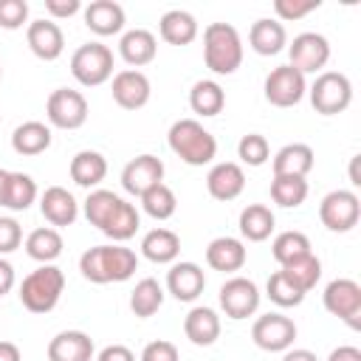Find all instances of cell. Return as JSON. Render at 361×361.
<instances>
[{"instance_id": "49", "label": "cell", "mask_w": 361, "mask_h": 361, "mask_svg": "<svg viewBox=\"0 0 361 361\" xmlns=\"http://www.w3.org/2000/svg\"><path fill=\"white\" fill-rule=\"evenodd\" d=\"M96 361H135V355H133V350L124 347V344H107V347L96 355Z\"/></svg>"}, {"instance_id": "51", "label": "cell", "mask_w": 361, "mask_h": 361, "mask_svg": "<svg viewBox=\"0 0 361 361\" xmlns=\"http://www.w3.org/2000/svg\"><path fill=\"white\" fill-rule=\"evenodd\" d=\"M11 288H14V268L8 259L0 257V296H6Z\"/></svg>"}, {"instance_id": "47", "label": "cell", "mask_w": 361, "mask_h": 361, "mask_svg": "<svg viewBox=\"0 0 361 361\" xmlns=\"http://www.w3.org/2000/svg\"><path fill=\"white\" fill-rule=\"evenodd\" d=\"M141 361H180V353L172 341L166 338H155L141 350Z\"/></svg>"}, {"instance_id": "44", "label": "cell", "mask_w": 361, "mask_h": 361, "mask_svg": "<svg viewBox=\"0 0 361 361\" xmlns=\"http://www.w3.org/2000/svg\"><path fill=\"white\" fill-rule=\"evenodd\" d=\"M25 20H28L25 0H0V28L14 31V28H23Z\"/></svg>"}, {"instance_id": "30", "label": "cell", "mask_w": 361, "mask_h": 361, "mask_svg": "<svg viewBox=\"0 0 361 361\" xmlns=\"http://www.w3.org/2000/svg\"><path fill=\"white\" fill-rule=\"evenodd\" d=\"M274 175H293V178H307V172L313 169V149L307 144H285L274 161Z\"/></svg>"}, {"instance_id": "37", "label": "cell", "mask_w": 361, "mask_h": 361, "mask_svg": "<svg viewBox=\"0 0 361 361\" xmlns=\"http://www.w3.org/2000/svg\"><path fill=\"white\" fill-rule=\"evenodd\" d=\"M271 254L285 268V265H290V262H296V259H302V257L310 254V240L302 231H282V234L274 237Z\"/></svg>"}, {"instance_id": "3", "label": "cell", "mask_w": 361, "mask_h": 361, "mask_svg": "<svg viewBox=\"0 0 361 361\" xmlns=\"http://www.w3.org/2000/svg\"><path fill=\"white\" fill-rule=\"evenodd\" d=\"M203 62L217 76H231L243 65V39L234 25L212 23L203 31Z\"/></svg>"}, {"instance_id": "52", "label": "cell", "mask_w": 361, "mask_h": 361, "mask_svg": "<svg viewBox=\"0 0 361 361\" xmlns=\"http://www.w3.org/2000/svg\"><path fill=\"white\" fill-rule=\"evenodd\" d=\"M0 361H23V353L14 341H0Z\"/></svg>"}, {"instance_id": "38", "label": "cell", "mask_w": 361, "mask_h": 361, "mask_svg": "<svg viewBox=\"0 0 361 361\" xmlns=\"http://www.w3.org/2000/svg\"><path fill=\"white\" fill-rule=\"evenodd\" d=\"M37 200V183L25 172H8V189H6V209L25 212Z\"/></svg>"}, {"instance_id": "31", "label": "cell", "mask_w": 361, "mask_h": 361, "mask_svg": "<svg viewBox=\"0 0 361 361\" xmlns=\"http://www.w3.org/2000/svg\"><path fill=\"white\" fill-rule=\"evenodd\" d=\"M276 226V217L268 206L262 203H248L243 212H240V234L248 240V243H262L271 237Z\"/></svg>"}, {"instance_id": "11", "label": "cell", "mask_w": 361, "mask_h": 361, "mask_svg": "<svg viewBox=\"0 0 361 361\" xmlns=\"http://www.w3.org/2000/svg\"><path fill=\"white\" fill-rule=\"evenodd\" d=\"M288 56H290L288 65L296 68L299 73H316L330 62V42L316 31H305L293 37V42L288 45Z\"/></svg>"}, {"instance_id": "26", "label": "cell", "mask_w": 361, "mask_h": 361, "mask_svg": "<svg viewBox=\"0 0 361 361\" xmlns=\"http://www.w3.org/2000/svg\"><path fill=\"white\" fill-rule=\"evenodd\" d=\"M107 175V158L96 149H82L71 158V180L76 186H85V189H93L104 180Z\"/></svg>"}, {"instance_id": "20", "label": "cell", "mask_w": 361, "mask_h": 361, "mask_svg": "<svg viewBox=\"0 0 361 361\" xmlns=\"http://www.w3.org/2000/svg\"><path fill=\"white\" fill-rule=\"evenodd\" d=\"M93 338L82 330H62L48 341V361H90Z\"/></svg>"}, {"instance_id": "33", "label": "cell", "mask_w": 361, "mask_h": 361, "mask_svg": "<svg viewBox=\"0 0 361 361\" xmlns=\"http://www.w3.org/2000/svg\"><path fill=\"white\" fill-rule=\"evenodd\" d=\"M189 107L203 116V118H212L217 116L223 107H226V90L214 82V79H200L192 85L189 90Z\"/></svg>"}, {"instance_id": "54", "label": "cell", "mask_w": 361, "mask_h": 361, "mask_svg": "<svg viewBox=\"0 0 361 361\" xmlns=\"http://www.w3.org/2000/svg\"><path fill=\"white\" fill-rule=\"evenodd\" d=\"M358 164H361V155H353V158H350V183H353V186H361V175H358Z\"/></svg>"}, {"instance_id": "34", "label": "cell", "mask_w": 361, "mask_h": 361, "mask_svg": "<svg viewBox=\"0 0 361 361\" xmlns=\"http://www.w3.org/2000/svg\"><path fill=\"white\" fill-rule=\"evenodd\" d=\"M164 305V288L158 279L147 276L141 282H135L133 293H130V310L138 316V319H149L152 313H158Z\"/></svg>"}, {"instance_id": "7", "label": "cell", "mask_w": 361, "mask_h": 361, "mask_svg": "<svg viewBox=\"0 0 361 361\" xmlns=\"http://www.w3.org/2000/svg\"><path fill=\"white\" fill-rule=\"evenodd\" d=\"M358 217H361V200L350 189H333L319 203V220L327 231L344 234L358 226Z\"/></svg>"}, {"instance_id": "9", "label": "cell", "mask_w": 361, "mask_h": 361, "mask_svg": "<svg viewBox=\"0 0 361 361\" xmlns=\"http://www.w3.org/2000/svg\"><path fill=\"white\" fill-rule=\"evenodd\" d=\"M322 302H324V310L338 316L341 322H347L353 330L361 324V285L355 279H333L327 282L324 293H322Z\"/></svg>"}, {"instance_id": "8", "label": "cell", "mask_w": 361, "mask_h": 361, "mask_svg": "<svg viewBox=\"0 0 361 361\" xmlns=\"http://www.w3.org/2000/svg\"><path fill=\"white\" fill-rule=\"evenodd\" d=\"M45 116L51 127L79 130L87 121V99L73 87H56L45 102Z\"/></svg>"}, {"instance_id": "10", "label": "cell", "mask_w": 361, "mask_h": 361, "mask_svg": "<svg viewBox=\"0 0 361 361\" xmlns=\"http://www.w3.org/2000/svg\"><path fill=\"white\" fill-rule=\"evenodd\" d=\"M307 82L305 73H299L290 65H279L265 76V102L274 107H293L305 99Z\"/></svg>"}, {"instance_id": "18", "label": "cell", "mask_w": 361, "mask_h": 361, "mask_svg": "<svg viewBox=\"0 0 361 361\" xmlns=\"http://www.w3.org/2000/svg\"><path fill=\"white\" fill-rule=\"evenodd\" d=\"M206 288V274L197 262H172L166 274V290L178 302H195Z\"/></svg>"}, {"instance_id": "22", "label": "cell", "mask_w": 361, "mask_h": 361, "mask_svg": "<svg viewBox=\"0 0 361 361\" xmlns=\"http://www.w3.org/2000/svg\"><path fill=\"white\" fill-rule=\"evenodd\" d=\"M245 245L243 240L237 237H214L209 245H206V262L209 268L214 271H223V274H234L245 265Z\"/></svg>"}, {"instance_id": "13", "label": "cell", "mask_w": 361, "mask_h": 361, "mask_svg": "<svg viewBox=\"0 0 361 361\" xmlns=\"http://www.w3.org/2000/svg\"><path fill=\"white\" fill-rule=\"evenodd\" d=\"M251 338L265 353H285V350H290V344L296 338V324H293V319H288L282 313H265L254 322Z\"/></svg>"}, {"instance_id": "24", "label": "cell", "mask_w": 361, "mask_h": 361, "mask_svg": "<svg viewBox=\"0 0 361 361\" xmlns=\"http://www.w3.org/2000/svg\"><path fill=\"white\" fill-rule=\"evenodd\" d=\"M85 25L99 37L118 34L124 28V8L116 0H93L85 6Z\"/></svg>"}, {"instance_id": "35", "label": "cell", "mask_w": 361, "mask_h": 361, "mask_svg": "<svg viewBox=\"0 0 361 361\" xmlns=\"http://www.w3.org/2000/svg\"><path fill=\"white\" fill-rule=\"evenodd\" d=\"M138 226H141V217H138L135 206L121 200L116 206V212L107 217V223L102 226V234H107L113 243H124V240H130L138 231Z\"/></svg>"}, {"instance_id": "5", "label": "cell", "mask_w": 361, "mask_h": 361, "mask_svg": "<svg viewBox=\"0 0 361 361\" xmlns=\"http://www.w3.org/2000/svg\"><path fill=\"white\" fill-rule=\"evenodd\" d=\"M71 73L85 87H99L113 76V51L102 42H85L71 56Z\"/></svg>"}, {"instance_id": "50", "label": "cell", "mask_w": 361, "mask_h": 361, "mask_svg": "<svg viewBox=\"0 0 361 361\" xmlns=\"http://www.w3.org/2000/svg\"><path fill=\"white\" fill-rule=\"evenodd\" d=\"M327 361H361V350L353 344H341L327 355Z\"/></svg>"}, {"instance_id": "29", "label": "cell", "mask_w": 361, "mask_h": 361, "mask_svg": "<svg viewBox=\"0 0 361 361\" xmlns=\"http://www.w3.org/2000/svg\"><path fill=\"white\" fill-rule=\"evenodd\" d=\"M158 31H161V39L169 45H189L197 37V20L183 8H172L161 17Z\"/></svg>"}, {"instance_id": "12", "label": "cell", "mask_w": 361, "mask_h": 361, "mask_svg": "<svg viewBox=\"0 0 361 361\" xmlns=\"http://www.w3.org/2000/svg\"><path fill=\"white\" fill-rule=\"evenodd\" d=\"M220 307L234 322L248 319L259 307V288L248 276H231L220 285Z\"/></svg>"}, {"instance_id": "56", "label": "cell", "mask_w": 361, "mask_h": 361, "mask_svg": "<svg viewBox=\"0 0 361 361\" xmlns=\"http://www.w3.org/2000/svg\"><path fill=\"white\" fill-rule=\"evenodd\" d=\"M0 76H3V65H0Z\"/></svg>"}, {"instance_id": "27", "label": "cell", "mask_w": 361, "mask_h": 361, "mask_svg": "<svg viewBox=\"0 0 361 361\" xmlns=\"http://www.w3.org/2000/svg\"><path fill=\"white\" fill-rule=\"evenodd\" d=\"M51 147V127L42 121H23L20 127H14L11 133V149L17 155H39Z\"/></svg>"}, {"instance_id": "17", "label": "cell", "mask_w": 361, "mask_h": 361, "mask_svg": "<svg viewBox=\"0 0 361 361\" xmlns=\"http://www.w3.org/2000/svg\"><path fill=\"white\" fill-rule=\"evenodd\" d=\"M206 189H209V195L214 200H223V203L240 197L243 189H245V172H243V166L234 164V161L214 164L209 169V175H206Z\"/></svg>"}, {"instance_id": "28", "label": "cell", "mask_w": 361, "mask_h": 361, "mask_svg": "<svg viewBox=\"0 0 361 361\" xmlns=\"http://www.w3.org/2000/svg\"><path fill=\"white\" fill-rule=\"evenodd\" d=\"M141 254L155 265L175 262L178 254H180V237L175 231H169V228H152L141 240Z\"/></svg>"}, {"instance_id": "41", "label": "cell", "mask_w": 361, "mask_h": 361, "mask_svg": "<svg viewBox=\"0 0 361 361\" xmlns=\"http://www.w3.org/2000/svg\"><path fill=\"white\" fill-rule=\"evenodd\" d=\"M118 203H121V197L116 192H110V189H93L87 195V200H85V217H87V223L102 231V226L107 223V217L116 212Z\"/></svg>"}, {"instance_id": "25", "label": "cell", "mask_w": 361, "mask_h": 361, "mask_svg": "<svg viewBox=\"0 0 361 361\" xmlns=\"http://www.w3.org/2000/svg\"><path fill=\"white\" fill-rule=\"evenodd\" d=\"M248 45L254 54L259 56H274L279 54L285 45H288V34H285V25L279 20H271V17H262L251 25L248 31Z\"/></svg>"}, {"instance_id": "48", "label": "cell", "mask_w": 361, "mask_h": 361, "mask_svg": "<svg viewBox=\"0 0 361 361\" xmlns=\"http://www.w3.org/2000/svg\"><path fill=\"white\" fill-rule=\"evenodd\" d=\"M79 8H82V3H79V0H45V11L51 14V20L73 17Z\"/></svg>"}, {"instance_id": "53", "label": "cell", "mask_w": 361, "mask_h": 361, "mask_svg": "<svg viewBox=\"0 0 361 361\" xmlns=\"http://www.w3.org/2000/svg\"><path fill=\"white\" fill-rule=\"evenodd\" d=\"M282 361H319V358H316V353H310V350H285Z\"/></svg>"}, {"instance_id": "55", "label": "cell", "mask_w": 361, "mask_h": 361, "mask_svg": "<svg viewBox=\"0 0 361 361\" xmlns=\"http://www.w3.org/2000/svg\"><path fill=\"white\" fill-rule=\"evenodd\" d=\"M6 189H8V169H0V206H6Z\"/></svg>"}, {"instance_id": "4", "label": "cell", "mask_w": 361, "mask_h": 361, "mask_svg": "<svg viewBox=\"0 0 361 361\" xmlns=\"http://www.w3.org/2000/svg\"><path fill=\"white\" fill-rule=\"evenodd\" d=\"M65 290V274L56 265H39L20 285V302L31 313H51Z\"/></svg>"}, {"instance_id": "14", "label": "cell", "mask_w": 361, "mask_h": 361, "mask_svg": "<svg viewBox=\"0 0 361 361\" xmlns=\"http://www.w3.org/2000/svg\"><path fill=\"white\" fill-rule=\"evenodd\" d=\"M155 183H164V161L158 155H135L124 169H121V186L127 195L141 197L147 189H152Z\"/></svg>"}, {"instance_id": "45", "label": "cell", "mask_w": 361, "mask_h": 361, "mask_svg": "<svg viewBox=\"0 0 361 361\" xmlns=\"http://www.w3.org/2000/svg\"><path fill=\"white\" fill-rule=\"evenodd\" d=\"M322 3L319 0H274V11L279 20L290 23V20H302L310 11H316Z\"/></svg>"}, {"instance_id": "19", "label": "cell", "mask_w": 361, "mask_h": 361, "mask_svg": "<svg viewBox=\"0 0 361 361\" xmlns=\"http://www.w3.org/2000/svg\"><path fill=\"white\" fill-rule=\"evenodd\" d=\"M39 212L51 226H73L79 217V203L65 186H48L39 197Z\"/></svg>"}, {"instance_id": "46", "label": "cell", "mask_w": 361, "mask_h": 361, "mask_svg": "<svg viewBox=\"0 0 361 361\" xmlns=\"http://www.w3.org/2000/svg\"><path fill=\"white\" fill-rule=\"evenodd\" d=\"M23 243V228L14 217H0V257L11 254Z\"/></svg>"}, {"instance_id": "16", "label": "cell", "mask_w": 361, "mask_h": 361, "mask_svg": "<svg viewBox=\"0 0 361 361\" xmlns=\"http://www.w3.org/2000/svg\"><path fill=\"white\" fill-rule=\"evenodd\" d=\"M25 39H28L31 54L39 56V59H45V62L59 59L62 51H65V34H62V28H59L54 20H45V17L28 23Z\"/></svg>"}, {"instance_id": "1", "label": "cell", "mask_w": 361, "mask_h": 361, "mask_svg": "<svg viewBox=\"0 0 361 361\" xmlns=\"http://www.w3.org/2000/svg\"><path fill=\"white\" fill-rule=\"evenodd\" d=\"M79 271L87 282H124L138 271V257L124 245H93L79 257Z\"/></svg>"}, {"instance_id": "6", "label": "cell", "mask_w": 361, "mask_h": 361, "mask_svg": "<svg viewBox=\"0 0 361 361\" xmlns=\"http://www.w3.org/2000/svg\"><path fill=\"white\" fill-rule=\"evenodd\" d=\"M310 104L322 116L344 113L353 102V82L341 71H322L310 85Z\"/></svg>"}, {"instance_id": "36", "label": "cell", "mask_w": 361, "mask_h": 361, "mask_svg": "<svg viewBox=\"0 0 361 361\" xmlns=\"http://www.w3.org/2000/svg\"><path fill=\"white\" fill-rule=\"evenodd\" d=\"M307 197V178L293 175H274L271 180V200L282 209H296Z\"/></svg>"}, {"instance_id": "23", "label": "cell", "mask_w": 361, "mask_h": 361, "mask_svg": "<svg viewBox=\"0 0 361 361\" xmlns=\"http://www.w3.org/2000/svg\"><path fill=\"white\" fill-rule=\"evenodd\" d=\"M183 333L195 347H212L220 338V316L212 307H192L183 319Z\"/></svg>"}, {"instance_id": "32", "label": "cell", "mask_w": 361, "mask_h": 361, "mask_svg": "<svg viewBox=\"0 0 361 361\" xmlns=\"http://www.w3.org/2000/svg\"><path fill=\"white\" fill-rule=\"evenodd\" d=\"M62 234L54 228V226H42V228H34L28 237H25V254L42 265H54V259L62 254Z\"/></svg>"}, {"instance_id": "2", "label": "cell", "mask_w": 361, "mask_h": 361, "mask_svg": "<svg viewBox=\"0 0 361 361\" xmlns=\"http://www.w3.org/2000/svg\"><path fill=\"white\" fill-rule=\"evenodd\" d=\"M169 149L189 166H206L217 155V138L197 118H178L166 133Z\"/></svg>"}, {"instance_id": "40", "label": "cell", "mask_w": 361, "mask_h": 361, "mask_svg": "<svg viewBox=\"0 0 361 361\" xmlns=\"http://www.w3.org/2000/svg\"><path fill=\"white\" fill-rule=\"evenodd\" d=\"M279 271H285V276L299 288V290H313L316 288V282L322 279V259L310 251L307 257H302V259H296V262H290V265H285V268H279Z\"/></svg>"}, {"instance_id": "21", "label": "cell", "mask_w": 361, "mask_h": 361, "mask_svg": "<svg viewBox=\"0 0 361 361\" xmlns=\"http://www.w3.org/2000/svg\"><path fill=\"white\" fill-rule=\"evenodd\" d=\"M118 54H121V59H124L133 71L149 65V62L155 59V54H158L155 34L147 31V28H133V31L121 34V39H118Z\"/></svg>"}, {"instance_id": "43", "label": "cell", "mask_w": 361, "mask_h": 361, "mask_svg": "<svg viewBox=\"0 0 361 361\" xmlns=\"http://www.w3.org/2000/svg\"><path fill=\"white\" fill-rule=\"evenodd\" d=\"M237 155L243 164L248 166H262L268 158H271V147H268V138L259 135V133H248L240 138L237 144Z\"/></svg>"}, {"instance_id": "39", "label": "cell", "mask_w": 361, "mask_h": 361, "mask_svg": "<svg viewBox=\"0 0 361 361\" xmlns=\"http://www.w3.org/2000/svg\"><path fill=\"white\" fill-rule=\"evenodd\" d=\"M141 206L152 220H169L178 209V197L166 183H155L141 195Z\"/></svg>"}, {"instance_id": "42", "label": "cell", "mask_w": 361, "mask_h": 361, "mask_svg": "<svg viewBox=\"0 0 361 361\" xmlns=\"http://www.w3.org/2000/svg\"><path fill=\"white\" fill-rule=\"evenodd\" d=\"M265 293H268V299H271L274 305H279V307H296V305L305 302V290H299V288L285 276V271H276V274L268 276Z\"/></svg>"}, {"instance_id": "15", "label": "cell", "mask_w": 361, "mask_h": 361, "mask_svg": "<svg viewBox=\"0 0 361 361\" xmlns=\"http://www.w3.org/2000/svg\"><path fill=\"white\" fill-rule=\"evenodd\" d=\"M110 93H113V102L118 107H124V110H141L149 102L152 87H149L147 73L127 68V71H118L113 76V90Z\"/></svg>"}]
</instances>
